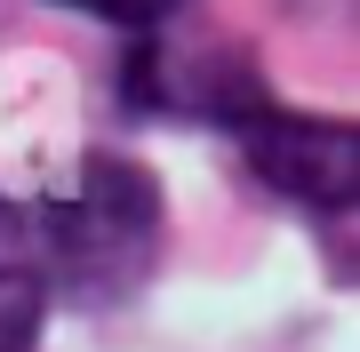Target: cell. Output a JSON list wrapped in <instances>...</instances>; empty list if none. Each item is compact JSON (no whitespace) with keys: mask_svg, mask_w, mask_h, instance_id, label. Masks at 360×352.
<instances>
[{"mask_svg":"<svg viewBox=\"0 0 360 352\" xmlns=\"http://www.w3.org/2000/svg\"><path fill=\"white\" fill-rule=\"evenodd\" d=\"M40 313H49V288L32 264H0V352H32L40 344Z\"/></svg>","mask_w":360,"mask_h":352,"instance_id":"cell-3","label":"cell"},{"mask_svg":"<svg viewBox=\"0 0 360 352\" xmlns=\"http://www.w3.org/2000/svg\"><path fill=\"white\" fill-rule=\"evenodd\" d=\"M240 136H248V169L296 209L345 216L360 200V136L345 120H304V112L257 105V112H240Z\"/></svg>","mask_w":360,"mask_h":352,"instance_id":"cell-2","label":"cell"},{"mask_svg":"<svg viewBox=\"0 0 360 352\" xmlns=\"http://www.w3.org/2000/svg\"><path fill=\"white\" fill-rule=\"evenodd\" d=\"M160 264V184L136 160L96 152L72 193L32 209V273L72 304H120Z\"/></svg>","mask_w":360,"mask_h":352,"instance_id":"cell-1","label":"cell"},{"mask_svg":"<svg viewBox=\"0 0 360 352\" xmlns=\"http://www.w3.org/2000/svg\"><path fill=\"white\" fill-rule=\"evenodd\" d=\"M80 16H112V25H160V16H176L184 0H65Z\"/></svg>","mask_w":360,"mask_h":352,"instance_id":"cell-4","label":"cell"}]
</instances>
